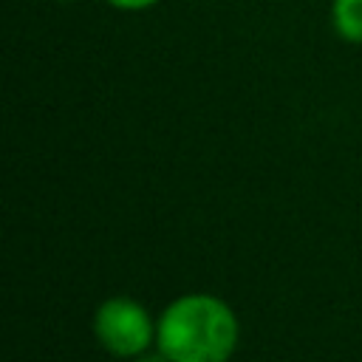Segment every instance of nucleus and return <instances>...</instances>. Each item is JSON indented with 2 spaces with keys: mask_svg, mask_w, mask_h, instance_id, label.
<instances>
[{
  "mask_svg": "<svg viewBox=\"0 0 362 362\" xmlns=\"http://www.w3.org/2000/svg\"><path fill=\"white\" fill-rule=\"evenodd\" d=\"M156 337L170 362H226L238 345V320L223 300L187 294L164 308Z\"/></svg>",
  "mask_w": 362,
  "mask_h": 362,
  "instance_id": "obj_1",
  "label": "nucleus"
},
{
  "mask_svg": "<svg viewBox=\"0 0 362 362\" xmlns=\"http://www.w3.org/2000/svg\"><path fill=\"white\" fill-rule=\"evenodd\" d=\"M139 362H170V359H167V356H164V354L158 351L156 356H144V359H139Z\"/></svg>",
  "mask_w": 362,
  "mask_h": 362,
  "instance_id": "obj_5",
  "label": "nucleus"
},
{
  "mask_svg": "<svg viewBox=\"0 0 362 362\" xmlns=\"http://www.w3.org/2000/svg\"><path fill=\"white\" fill-rule=\"evenodd\" d=\"M331 23L345 42H362V0H334Z\"/></svg>",
  "mask_w": 362,
  "mask_h": 362,
  "instance_id": "obj_3",
  "label": "nucleus"
},
{
  "mask_svg": "<svg viewBox=\"0 0 362 362\" xmlns=\"http://www.w3.org/2000/svg\"><path fill=\"white\" fill-rule=\"evenodd\" d=\"M65 3H68V0H65Z\"/></svg>",
  "mask_w": 362,
  "mask_h": 362,
  "instance_id": "obj_6",
  "label": "nucleus"
},
{
  "mask_svg": "<svg viewBox=\"0 0 362 362\" xmlns=\"http://www.w3.org/2000/svg\"><path fill=\"white\" fill-rule=\"evenodd\" d=\"M110 6L116 8H124V11H139V8H147V6H156L158 0H107Z\"/></svg>",
  "mask_w": 362,
  "mask_h": 362,
  "instance_id": "obj_4",
  "label": "nucleus"
},
{
  "mask_svg": "<svg viewBox=\"0 0 362 362\" xmlns=\"http://www.w3.org/2000/svg\"><path fill=\"white\" fill-rule=\"evenodd\" d=\"M93 331L102 348L113 356H139L156 337L150 314L130 297L105 300L93 317Z\"/></svg>",
  "mask_w": 362,
  "mask_h": 362,
  "instance_id": "obj_2",
  "label": "nucleus"
}]
</instances>
